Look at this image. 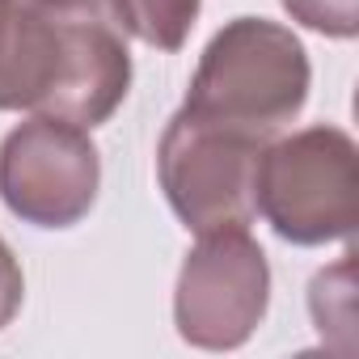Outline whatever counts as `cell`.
I'll return each mask as SVG.
<instances>
[{
    "label": "cell",
    "mask_w": 359,
    "mask_h": 359,
    "mask_svg": "<svg viewBox=\"0 0 359 359\" xmlns=\"http://www.w3.org/2000/svg\"><path fill=\"white\" fill-rule=\"evenodd\" d=\"M271 304V262L250 229L199 233L173 287V325L199 351H237Z\"/></svg>",
    "instance_id": "5"
},
{
    "label": "cell",
    "mask_w": 359,
    "mask_h": 359,
    "mask_svg": "<svg viewBox=\"0 0 359 359\" xmlns=\"http://www.w3.org/2000/svg\"><path fill=\"white\" fill-rule=\"evenodd\" d=\"M304 102L309 55L300 39L266 18H233L203 47L182 110L271 144Z\"/></svg>",
    "instance_id": "2"
},
{
    "label": "cell",
    "mask_w": 359,
    "mask_h": 359,
    "mask_svg": "<svg viewBox=\"0 0 359 359\" xmlns=\"http://www.w3.org/2000/svg\"><path fill=\"white\" fill-rule=\"evenodd\" d=\"M102 187V156L85 127L34 114L0 144V199L34 229H72Z\"/></svg>",
    "instance_id": "6"
},
{
    "label": "cell",
    "mask_w": 359,
    "mask_h": 359,
    "mask_svg": "<svg viewBox=\"0 0 359 359\" xmlns=\"http://www.w3.org/2000/svg\"><path fill=\"white\" fill-rule=\"evenodd\" d=\"M22 296H26V279H22V266L13 258V250L5 245V237H0V330H5L18 309H22Z\"/></svg>",
    "instance_id": "10"
},
{
    "label": "cell",
    "mask_w": 359,
    "mask_h": 359,
    "mask_svg": "<svg viewBox=\"0 0 359 359\" xmlns=\"http://www.w3.org/2000/svg\"><path fill=\"white\" fill-rule=\"evenodd\" d=\"M199 9H203V0H114L123 30L156 51L182 47L199 22Z\"/></svg>",
    "instance_id": "7"
},
{
    "label": "cell",
    "mask_w": 359,
    "mask_h": 359,
    "mask_svg": "<svg viewBox=\"0 0 359 359\" xmlns=\"http://www.w3.org/2000/svg\"><path fill=\"white\" fill-rule=\"evenodd\" d=\"M131 89L114 0H0V110L102 127Z\"/></svg>",
    "instance_id": "1"
},
{
    "label": "cell",
    "mask_w": 359,
    "mask_h": 359,
    "mask_svg": "<svg viewBox=\"0 0 359 359\" xmlns=\"http://www.w3.org/2000/svg\"><path fill=\"white\" fill-rule=\"evenodd\" d=\"M292 22L325 34V39H355L359 34V0H283Z\"/></svg>",
    "instance_id": "9"
},
{
    "label": "cell",
    "mask_w": 359,
    "mask_h": 359,
    "mask_svg": "<svg viewBox=\"0 0 359 359\" xmlns=\"http://www.w3.org/2000/svg\"><path fill=\"white\" fill-rule=\"evenodd\" d=\"M258 216L292 245L346 241L359 224V148L342 127L275 135L258 156Z\"/></svg>",
    "instance_id": "3"
},
{
    "label": "cell",
    "mask_w": 359,
    "mask_h": 359,
    "mask_svg": "<svg viewBox=\"0 0 359 359\" xmlns=\"http://www.w3.org/2000/svg\"><path fill=\"white\" fill-rule=\"evenodd\" d=\"M262 140L177 110L156 144V177L161 191L195 237L216 229H250L258 216L254 182Z\"/></svg>",
    "instance_id": "4"
},
{
    "label": "cell",
    "mask_w": 359,
    "mask_h": 359,
    "mask_svg": "<svg viewBox=\"0 0 359 359\" xmlns=\"http://www.w3.org/2000/svg\"><path fill=\"white\" fill-rule=\"evenodd\" d=\"M355 254L346 250L342 254V262L338 266H330V271H321L317 279H313V287H309V304H313V321H317V330L325 334V330H351L355 325V317H351V262Z\"/></svg>",
    "instance_id": "8"
}]
</instances>
